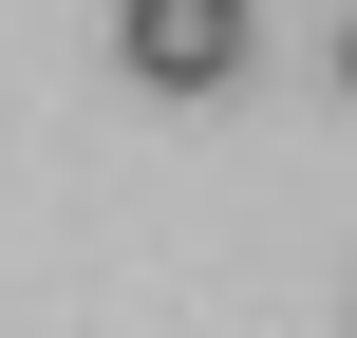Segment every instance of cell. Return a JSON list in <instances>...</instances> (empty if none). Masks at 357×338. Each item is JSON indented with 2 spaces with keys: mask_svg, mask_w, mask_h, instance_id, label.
<instances>
[{
  "mask_svg": "<svg viewBox=\"0 0 357 338\" xmlns=\"http://www.w3.org/2000/svg\"><path fill=\"white\" fill-rule=\"evenodd\" d=\"M339 75H357V38H339Z\"/></svg>",
  "mask_w": 357,
  "mask_h": 338,
  "instance_id": "2",
  "label": "cell"
},
{
  "mask_svg": "<svg viewBox=\"0 0 357 338\" xmlns=\"http://www.w3.org/2000/svg\"><path fill=\"white\" fill-rule=\"evenodd\" d=\"M113 56L151 94H226L245 75V0H113Z\"/></svg>",
  "mask_w": 357,
  "mask_h": 338,
  "instance_id": "1",
  "label": "cell"
}]
</instances>
